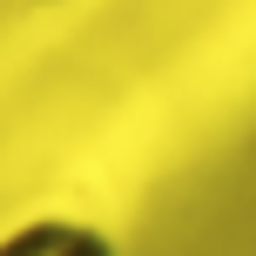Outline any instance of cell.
I'll return each instance as SVG.
<instances>
[{"instance_id":"6da1fadb","label":"cell","mask_w":256,"mask_h":256,"mask_svg":"<svg viewBox=\"0 0 256 256\" xmlns=\"http://www.w3.org/2000/svg\"><path fill=\"white\" fill-rule=\"evenodd\" d=\"M0 256H115V243L81 216H27L0 230Z\"/></svg>"},{"instance_id":"7a4b0ae2","label":"cell","mask_w":256,"mask_h":256,"mask_svg":"<svg viewBox=\"0 0 256 256\" xmlns=\"http://www.w3.org/2000/svg\"><path fill=\"white\" fill-rule=\"evenodd\" d=\"M40 7H61V0H40Z\"/></svg>"}]
</instances>
